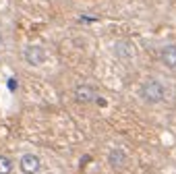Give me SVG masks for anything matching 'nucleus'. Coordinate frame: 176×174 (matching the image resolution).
Wrapping results in <instances>:
<instances>
[{
  "instance_id": "f257e3e1",
  "label": "nucleus",
  "mask_w": 176,
  "mask_h": 174,
  "mask_svg": "<svg viewBox=\"0 0 176 174\" xmlns=\"http://www.w3.org/2000/svg\"><path fill=\"white\" fill-rule=\"evenodd\" d=\"M166 93H168L166 85L162 81H157V79H147L139 87V95H141V100L145 104H160V102L166 100Z\"/></svg>"
},
{
  "instance_id": "f03ea898",
  "label": "nucleus",
  "mask_w": 176,
  "mask_h": 174,
  "mask_svg": "<svg viewBox=\"0 0 176 174\" xmlns=\"http://www.w3.org/2000/svg\"><path fill=\"white\" fill-rule=\"evenodd\" d=\"M23 58H25V62L29 66H41L46 62V50L41 46H37V44H31V46H27L23 50Z\"/></svg>"
},
{
  "instance_id": "7ed1b4c3",
  "label": "nucleus",
  "mask_w": 176,
  "mask_h": 174,
  "mask_svg": "<svg viewBox=\"0 0 176 174\" xmlns=\"http://www.w3.org/2000/svg\"><path fill=\"white\" fill-rule=\"evenodd\" d=\"M19 168L23 174H37L41 168V160L35 153H23L19 160Z\"/></svg>"
},
{
  "instance_id": "20e7f679",
  "label": "nucleus",
  "mask_w": 176,
  "mask_h": 174,
  "mask_svg": "<svg viewBox=\"0 0 176 174\" xmlns=\"http://www.w3.org/2000/svg\"><path fill=\"white\" fill-rule=\"evenodd\" d=\"M95 98H97V91L91 85L83 83V85H77L75 87V100L79 104H91V102H95Z\"/></svg>"
},
{
  "instance_id": "39448f33",
  "label": "nucleus",
  "mask_w": 176,
  "mask_h": 174,
  "mask_svg": "<svg viewBox=\"0 0 176 174\" xmlns=\"http://www.w3.org/2000/svg\"><path fill=\"white\" fill-rule=\"evenodd\" d=\"M108 162H110V166H112V168L120 170V168L127 166V162H129V155L124 153V149L116 147V149H112V151L108 153Z\"/></svg>"
},
{
  "instance_id": "423d86ee",
  "label": "nucleus",
  "mask_w": 176,
  "mask_h": 174,
  "mask_svg": "<svg viewBox=\"0 0 176 174\" xmlns=\"http://www.w3.org/2000/svg\"><path fill=\"white\" fill-rule=\"evenodd\" d=\"M160 58H162L164 66H168V69H176V44H168V46H164Z\"/></svg>"
},
{
  "instance_id": "0eeeda50",
  "label": "nucleus",
  "mask_w": 176,
  "mask_h": 174,
  "mask_svg": "<svg viewBox=\"0 0 176 174\" xmlns=\"http://www.w3.org/2000/svg\"><path fill=\"white\" fill-rule=\"evenodd\" d=\"M13 172V160L6 155H0V174H11Z\"/></svg>"
},
{
  "instance_id": "6e6552de",
  "label": "nucleus",
  "mask_w": 176,
  "mask_h": 174,
  "mask_svg": "<svg viewBox=\"0 0 176 174\" xmlns=\"http://www.w3.org/2000/svg\"><path fill=\"white\" fill-rule=\"evenodd\" d=\"M0 46H2V33H0Z\"/></svg>"
}]
</instances>
